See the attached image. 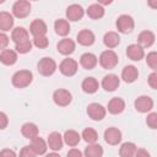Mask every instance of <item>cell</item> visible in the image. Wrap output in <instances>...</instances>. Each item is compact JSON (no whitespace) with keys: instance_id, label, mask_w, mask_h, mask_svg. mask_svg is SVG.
<instances>
[{"instance_id":"6da1fadb","label":"cell","mask_w":157,"mask_h":157,"mask_svg":"<svg viewBox=\"0 0 157 157\" xmlns=\"http://www.w3.org/2000/svg\"><path fill=\"white\" fill-rule=\"evenodd\" d=\"M33 81V74L29 70H20L13 74L11 82L16 88H26Z\"/></svg>"},{"instance_id":"7a4b0ae2","label":"cell","mask_w":157,"mask_h":157,"mask_svg":"<svg viewBox=\"0 0 157 157\" xmlns=\"http://www.w3.org/2000/svg\"><path fill=\"white\" fill-rule=\"evenodd\" d=\"M119 63V58L118 54L114 50H104L102 52V54L99 55V65L105 69V70H112L114 69Z\"/></svg>"},{"instance_id":"3957f363","label":"cell","mask_w":157,"mask_h":157,"mask_svg":"<svg viewBox=\"0 0 157 157\" xmlns=\"http://www.w3.org/2000/svg\"><path fill=\"white\" fill-rule=\"evenodd\" d=\"M37 70L42 76H52L56 70V63L52 58H42L38 61Z\"/></svg>"},{"instance_id":"277c9868","label":"cell","mask_w":157,"mask_h":157,"mask_svg":"<svg viewBox=\"0 0 157 157\" xmlns=\"http://www.w3.org/2000/svg\"><path fill=\"white\" fill-rule=\"evenodd\" d=\"M117 29L118 32L120 33H124V34H128V33H131L134 27H135V22H134V18L129 15H120L117 20Z\"/></svg>"},{"instance_id":"5b68a950","label":"cell","mask_w":157,"mask_h":157,"mask_svg":"<svg viewBox=\"0 0 157 157\" xmlns=\"http://www.w3.org/2000/svg\"><path fill=\"white\" fill-rule=\"evenodd\" d=\"M31 2L26 0H18L12 5V13L17 18H25L31 13Z\"/></svg>"},{"instance_id":"8992f818","label":"cell","mask_w":157,"mask_h":157,"mask_svg":"<svg viewBox=\"0 0 157 157\" xmlns=\"http://www.w3.org/2000/svg\"><path fill=\"white\" fill-rule=\"evenodd\" d=\"M77 69H78V64L75 59H71V58H66L64 59L60 65H59V70L60 72L64 75V76H67V77H71L74 76L76 72H77Z\"/></svg>"},{"instance_id":"52a82bcc","label":"cell","mask_w":157,"mask_h":157,"mask_svg":"<svg viewBox=\"0 0 157 157\" xmlns=\"http://www.w3.org/2000/svg\"><path fill=\"white\" fill-rule=\"evenodd\" d=\"M53 101L59 107H66V105H69L71 103L72 96H71V93L67 90L59 88V90L54 91V93H53Z\"/></svg>"},{"instance_id":"ba28073f","label":"cell","mask_w":157,"mask_h":157,"mask_svg":"<svg viewBox=\"0 0 157 157\" xmlns=\"http://www.w3.org/2000/svg\"><path fill=\"white\" fill-rule=\"evenodd\" d=\"M87 114L92 120L99 121V120L104 119V117L107 114V109L99 103H91L87 107Z\"/></svg>"},{"instance_id":"9c48e42d","label":"cell","mask_w":157,"mask_h":157,"mask_svg":"<svg viewBox=\"0 0 157 157\" xmlns=\"http://www.w3.org/2000/svg\"><path fill=\"white\" fill-rule=\"evenodd\" d=\"M134 105L139 113H147L153 108V99L150 96H140L135 99Z\"/></svg>"},{"instance_id":"30bf717a","label":"cell","mask_w":157,"mask_h":157,"mask_svg":"<svg viewBox=\"0 0 157 157\" xmlns=\"http://www.w3.org/2000/svg\"><path fill=\"white\" fill-rule=\"evenodd\" d=\"M121 131L118 129V128H108L105 131H104V141L108 144V145H112V146H115L118 145L120 141H121Z\"/></svg>"},{"instance_id":"8fae6325","label":"cell","mask_w":157,"mask_h":157,"mask_svg":"<svg viewBox=\"0 0 157 157\" xmlns=\"http://www.w3.org/2000/svg\"><path fill=\"white\" fill-rule=\"evenodd\" d=\"M120 85V78L115 74H108L103 77L102 80V87L107 92H113L115 91Z\"/></svg>"},{"instance_id":"7c38bea8","label":"cell","mask_w":157,"mask_h":157,"mask_svg":"<svg viewBox=\"0 0 157 157\" xmlns=\"http://www.w3.org/2000/svg\"><path fill=\"white\" fill-rule=\"evenodd\" d=\"M66 18L69 20V21H74V22H76V21H80L82 17H83V15H85V10L82 9V6L81 5H78V4H72V5H70L67 9H66Z\"/></svg>"},{"instance_id":"4fadbf2b","label":"cell","mask_w":157,"mask_h":157,"mask_svg":"<svg viewBox=\"0 0 157 157\" xmlns=\"http://www.w3.org/2000/svg\"><path fill=\"white\" fill-rule=\"evenodd\" d=\"M47 31H48V27H47V23L40 20V18H37L34 21H32L31 26H29V32L33 37H40V36H45L47 34Z\"/></svg>"},{"instance_id":"5bb4252c","label":"cell","mask_w":157,"mask_h":157,"mask_svg":"<svg viewBox=\"0 0 157 157\" xmlns=\"http://www.w3.org/2000/svg\"><path fill=\"white\" fill-rule=\"evenodd\" d=\"M56 49H58V52H59L60 54H63V55H71V54L75 52V49H76V44H75V42H74L72 39H70V38H64V39H61V40L58 43Z\"/></svg>"},{"instance_id":"9a60e30c","label":"cell","mask_w":157,"mask_h":157,"mask_svg":"<svg viewBox=\"0 0 157 157\" xmlns=\"http://www.w3.org/2000/svg\"><path fill=\"white\" fill-rule=\"evenodd\" d=\"M107 109H108V112H109L110 114H114V115L120 114V113H123L124 109H125V102H124V99L120 98V97H113V98L108 102Z\"/></svg>"},{"instance_id":"2e32d148","label":"cell","mask_w":157,"mask_h":157,"mask_svg":"<svg viewBox=\"0 0 157 157\" xmlns=\"http://www.w3.org/2000/svg\"><path fill=\"white\" fill-rule=\"evenodd\" d=\"M78 44L83 45V47H90L94 43L96 40V37H94V33L90 29H82L77 33V37H76Z\"/></svg>"},{"instance_id":"e0dca14e","label":"cell","mask_w":157,"mask_h":157,"mask_svg":"<svg viewBox=\"0 0 157 157\" xmlns=\"http://www.w3.org/2000/svg\"><path fill=\"white\" fill-rule=\"evenodd\" d=\"M155 33L151 31H142L140 32V34L137 36V44L144 49V48H148L155 43Z\"/></svg>"},{"instance_id":"ac0fdd59","label":"cell","mask_w":157,"mask_h":157,"mask_svg":"<svg viewBox=\"0 0 157 157\" xmlns=\"http://www.w3.org/2000/svg\"><path fill=\"white\" fill-rule=\"evenodd\" d=\"M139 77V70L134 65H126L121 71V78L126 83H132Z\"/></svg>"},{"instance_id":"d6986e66","label":"cell","mask_w":157,"mask_h":157,"mask_svg":"<svg viewBox=\"0 0 157 157\" xmlns=\"http://www.w3.org/2000/svg\"><path fill=\"white\" fill-rule=\"evenodd\" d=\"M98 64V59L93 53H83L80 58V65L86 70H92Z\"/></svg>"},{"instance_id":"ffe728a7","label":"cell","mask_w":157,"mask_h":157,"mask_svg":"<svg viewBox=\"0 0 157 157\" xmlns=\"http://www.w3.org/2000/svg\"><path fill=\"white\" fill-rule=\"evenodd\" d=\"M47 142H48V144H47L48 147H49L50 150H53V151H59V150H61L63 144H64L63 136H61V134L58 132V131L50 132L49 136H48V141H47Z\"/></svg>"},{"instance_id":"44dd1931","label":"cell","mask_w":157,"mask_h":157,"mask_svg":"<svg viewBox=\"0 0 157 157\" xmlns=\"http://www.w3.org/2000/svg\"><path fill=\"white\" fill-rule=\"evenodd\" d=\"M126 55L132 61H140L145 56V52L139 44H130L126 48Z\"/></svg>"},{"instance_id":"7402d4cb","label":"cell","mask_w":157,"mask_h":157,"mask_svg":"<svg viewBox=\"0 0 157 157\" xmlns=\"http://www.w3.org/2000/svg\"><path fill=\"white\" fill-rule=\"evenodd\" d=\"M98 87H99V83L94 77H86L81 83L82 91L85 93H88V94L96 93L98 91Z\"/></svg>"},{"instance_id":"603a6c76","label":"cell","mask_w":157,"mask_h":157,"mask_svg":"<svg viewBox=\"0 0 157 157\" xmlns=\"http://www.w3.org/2000/svg\"><path fill=\"white\" fill-rule=\"evenodd\" d=\"M29 147L34 151V153H36L37 156H40V155H44V153L47 152L48 145H47V142H45L42 137L37 136V137H34V139L31 140V145H29Z\"/></svg>"},{"instance_id":"cb8c5ba5","label":"cell","mask_w":157,"mask_h":157,"mask_svg":"<svg viewBox=\"0 0 157 157\" xmlns=\"http://www.w3.org/2000/svg\"><path fill=\"white\" fill-rule=\"evenodd\" d=\"M80 140H81V135H80L77 131H75V130H66V131L64 132L63 141H64L67 146H70V147L77 146L78 142H80Z\"/></svg>"},{"instance_id":"d4e9b609","label":"cell","mask_w":157,"mask_h":157,"mask_svg":"<svg viewBox=\"0 0 157 157\" xmlns=\"http://www.w3.org/2000/svg\"><path fill=\"white\" fill-rule=\"evenodd\" d=\"M17 61V53L12 49H5L0 53V63L6 66H11Z\"/></svg>"},{"instance_id":"484cf974","label":"cell","mask_w":157,"mask_h":157,"mask_svg":"<svg viewBox=\"0 0 157 157\" xmlns=\"http://www.w3.org/2000/svg\"><path fill=\"white\" fill-rule=\"evenodd\" d=\"M13 27V16L10 12L1 11L0 12V29L2 32H7Z\"/></svg>"},{"instance_id":"4316f807","label":"cell","mask_w":157,"mask_h":157,"mask_svg":"<svg viewBox=\"0 0 157 157\" xmlns=\"http://www.w3.org/2000/svg\"><path fill=\"white\" fill-rule=\"evenodd\" d=\"M54 29H55V33L58 36L65 37L70 33V23L65 18H59L54 22Z\"/></svg>"},{"instance_id":"83f0119b","label":"cell","mask_w":157,"mask_h":157,"mask_svg":"<svg viewBox=\"0 0 157 157\" xmlns=\"http://www.w3.org/2000/svg\"><path fill=\"white\" fill-rule=\"evenodd\" d=\"M11 39L15 42V44H18V43H22L25 40H28L29 39L28 31L26 28H23V27H16V28L12 29Z\"/></svg>"},{"instance_id":"f1b7e54d","label":"cell","mask_w":157,"mask_h":157,"mask_svg":"<svg viewBox=\"0 0 157 157\" xmlns=\"http://www.w3.org/2000/svg\"><path fill=\"white\" fill-rule=\"evenodd\" d=\"M103 43H104V45L107 48H109L112 50L113 48H115V47L119 45L120 37H119V34L117 32H107L104 34V37H103Z\"/></svg>"},{"instance_id":"f546056e","label":"cell","mask_w":157,"mask_h":157,"mask_svg":"<svg viewBox=\"0 0 157 157\" xmlns=\"http://www.w3.org/2000/svg\"><path fill=\"white\" fill-rule=\"evenodd\" d=\"M21 134L26 139L32 140L38 136V126L34 123H25L21 128Z\"/></svg>"},{"instance_id":"4dcf8cb0","label":"cell","mask_w":157,"mask_h":157,"mask_svg":"<svg viewBox=\"0 0 157 157\" xmlns=\"http://www.w3.org/2000/svg\"><path fill=\"white\" fill-rule=\"evenodd\" d=\"M87 16L92 20H99L104 16V7L102 5H99L98 2L97 4H92L88 6L87 9Z\"/></svg>"},{"instance_id":"1f68e13d","label":"cell","mask_w":157,"mask_h":157,"mask_svg":"<svg viewBox=\"0 0 157 157\" xmlns=\"http://www.w3.org/2000/svg\"><path fill=\"white\" fill-rule=\"evenodd\" d=\"M136 150L137 147L134 142H124L119 148V155L120 157H134Z\"/></svg>"},{"instance_id":"d6a6232c","label":"cell","mask_w":157,"mask_h":157,"mask_svg":"<svg viewBox=\"0 0 157 157\" xmlns=\"http://www.w3.org/2000/svg\"><path fill=\"white\" fill-rule=\"evenodd\" d=\"M83 155H85V157H102L103 147L98 144H91L85 148Z\"/></svg>"},{"instance_id":"836d02e7","label":"cell","mask_w":157,"mask_h":157,"mask_svg":"<svg viewBox=\"0 0 157 157\" xmlns=\"http://www.w3.org/2000/svg\"><path fill=\"white\" fill-rule=\"evenodd\" d=\"M81 137H82L88 145L96 144L97 140H98V132H97L93 128H86V129H83V131H82V134H81Z\"/></svg>"},{"instance_id":"e575fe53","label":"cell","mask_w":157,"mask_h":157,"mask_svg":"<svg viewBox=\"0 0 157 157\" xmlns=\"http://www.w3.org/2000/svg\"><path fill=\"white\" fill-rule=\"evenodd\" d=\"M32 47H33V44H32V42L28 39V40H25V42H22V43L16 44V47H15L16 50H15V52H16V53H20V54H27V53L31 52Z\"/></svg>"},{"instance_id":"d590c367","label":"cell","mask_w":157,"mask_h":157,"mask_svg":"<svg viewBox=\"0 0 157 157\" xmlns=\"http://www.w3.org/2000/svg\"><path fill=\"white\" fill-rule=\"evenodd\" d=\"M33 45H36L39 49H45L49 45V39L47 38V36H40V37H33Z\"/></svg>"},{"instance_id":"8d00e7d4","label":"cell","mask_w":157,"mask_h":157,"mask_svg":"<svg viewBox=\"0 0 157 157\" xmlns=\"http://www.w3.org/2000/svg\"><path fill=\"white\" fill-rule=\"evenodd\" d=\"M146 63L152 70H156L157 69V53L156 52L148 53L146 56Z\"/></svg>"},{"instance_id":"74e56055","label":"cell","mask_w":157,"mask_h":157,"mask_svg":"<svg viewBox=\"0 0 157 157\" xmlns=\"http://www.w3.org/2000/svg\"><path fill=\"white\" fill-rule=\"evenodd\" d=\"M146 124L151 128V129H156L157 128V113H150L146 118Z\"/></svg>"},{"instance_id":"f35d334b","label":"cell","mask_w":157,"mask_h":157,"mask_svg":"<svg viewBox=\"0 0 157 157\" xmlns=\"http://www.w3.org/2000/svg\"><path fill=\"white\" fill-rule=\"evenodd\" d=\"M18 157H37V155L34 153V151L29 146H25L21 148Z\"/></svg>"},{"instance_id":"ab89813d","label":"cell","mask_w":157,"mask_h":157,"mask_svg":"<svg viewBox=\"0 0 157 157\" xmlns=\"http://www.w3.org/2000/svg\"><path fill=\"white\" fill-rule=\"evenodd\" d=\"M9 42H10V39H9L7 34L4 33V32H0V50H1V52L7 48Z\"/></svg>"},{"instance_id":"60d3db41","label":"cell","mask_w":157,"mask_h":157,"mask_svg":"<svg viewBox=\"0 0 157 157\" xmlns=\"http://www.w3.org/2000/svg\"><path fill=\"white\" fill-rule=\"evenodd\" d=\"M9 125V118L4 112H0V130L6 129Z\"/></svg>"},{"instance_id":"b9f144b4","label":"cell","mask_w":157,"mask_h":157,"mask_svg":"<svg viewBox=\"0 0 157 157\" xmlns=\"http://www.w3.org/2000/svg\"><path fill=\"white\" fill-rule=\"evenodd\" d=\"M147 81H148V85L151 86V88H153V90L157 88V74H156L155 71H153L152 74H150Z\"/></svg>"},{"instance_id":"7bdbcfd3","label":"cell","mask_w":157,"mask_h":157,"mask_svg":"<svg viewBox=\"0 0 157 157\" xmlns=\"http://www.w3.org/2000/svg\"><path fill=\"white\" fill-rule=\"evenodd\" d=\"M0 157H17V155L11 148H4L0 151Z\"/></svg>"},{"instance_id":"ee69618b","label":"cell","mask_w":157,"mask_h":157,"mask_svg":"<svg viewBox=\"0 0 157 157\" xmlns=\"http://www.w3.org/2000/svg\"><path fill=\"white\" fill-rule=\"evenodd\" d=\"M66 157H82V152L78 150V148H71L67 151L66 153Z\"/></svg>"},{"instance_id":"f6af8a7d","label":"cell","mask_w":157,"mask_h":157,"mask_svg":"<svg viewBox=\"0 0 157 157\" xmlns=\"http://www.w3.org/2000/svg\"><path fill=\"white\" fill-rule=\"evenodd\" d=\"M134 157H151V155H150V152L146 151L145 148H137Z\"/></svg>"},{"instance_id":"bcb514c9","label":"cell","mask_w":157,"mask_h":157,"mask_svg":"<svg viewBox=\"0 0 157 157\" xmlns=\"http://www.w3.org/2000/svg\"><path fill=\"white\" fill-rule=\"evenodd\" d=\"M45 157H60V155H58V153H55V152H52V153H48Z\"/></svg>"}]
</instances>
